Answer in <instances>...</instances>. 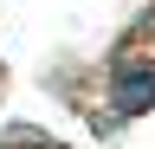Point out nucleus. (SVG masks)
Segmentation results:
<instances>
[{"label": "nucleus", "mask_w": 155, "mask_h": 149, "mask_svg": "<svg viewBox=\"0 0 155 149\" xmlns=\"http://www.w3.org/2000/svg\"><path fill=\"white\" fill-rule=\"evenodd\" d=\"M110 97L123 117H136V110H155V65H116V84Z\"/></svg>", "instance_id": "obj_1"}]
</instances>
